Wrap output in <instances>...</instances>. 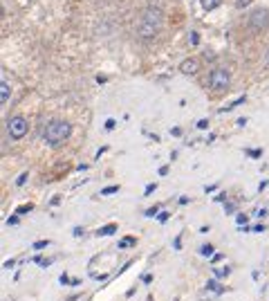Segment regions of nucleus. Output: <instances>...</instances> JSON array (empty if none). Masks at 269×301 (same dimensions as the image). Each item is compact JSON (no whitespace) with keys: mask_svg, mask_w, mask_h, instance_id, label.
<instances>
[{"mask_svg":"<svg viewBox=\"0 0 269 301\" xmlns=\"http://www.w3.org/2000/svg\"><path fill=\"white\" fill-rule=\"evenodd\" d=\"M135 243H137V238L135 236H126V238L119 241V249H126V247H130V245H135Z\"/></svg>","mask_w":269,"mask_h":301,"instance_id":"10","label":"nucleus"},{"mask_svg":"<svg viewBox=\"0 0 269 301\" xmlns=\"http://www.w3.org/2000/svg\"><path fill=\"white\" fill-rule=\"evenodd\" d=\"M70 133H72L70 122H65V119H52L45 126V131H43V139L49 146H58V144H63L70 137Z\"/></svg>","mask_w":269,"mask_h":301,"instance_id":"2","label":"nucleus"},{"mask_svg":"<svg viewBox=\"0 0 269 301\" xmlns=\"http://www.w3.org/2000/svg\"><path fill=\"white\" fill-rule=\"evenodd\" d=\"M157 212H159V207H150V209H146V216L150 218V216H157Z\"/></svg>","mask_w":269,"mask_h":301,"instance_id":"20","label":"nucleus"},{"mask_svg":"<svg viewBox=\"0 0 269 301\" xmlns=\"http://www.w3.org/2000/svg\"><path fill=\"white\" fill-rule=\"evenodd\" d=\"M197 70H200V61L197 58H184L179 63V72L182 74H196Z\"/></svg>","mask_w":269,"mask_h":301,"instance_id":"6","label":"nucleus"},{"mask_svg":"<svg viewBox=\"0 0 269 301\" xmlns=\"http://www.w3.org/2000/svg\"><path fill=\"white\" fill-rule=\"evenodd\" d=\"M197 128H209V119H200V122H197Z\"/></svg>","mask_w":269,"mask_h":301,"instance_id":"23","label":"nucleus"},{"mask_svg":"<svg viewBox=\"0 0 269 301\" xmlns=\"http://www.w3.org/2000/svg\"><path fill=\"white\" fill-rule=\"evenodd\" d=\"M155 189H157V185H148V187H146V191H144V193H146V195H150V193H153Z\"/></svg>","mask_w":269,"mask_h":301,"instance_id":"22","label":"nucleus"},{"mask_svg":"<svg viewBox=\"0 0 269 301\" xmlns=\"http://www.w3.org/2000/svg\"><path fill=\"white\" fill-rule=\"evenodd\" d=\"M159 220H169V212H164V214H159Z\"/></svg>","mask_w":269,"mask_h":301,"instance_id":"27","label":"nucleus"},{"mask_svg":"<svg viewBox=\"0 0 269 301\" xmlns=\"http://www.w3.org/2000/svg\"><path fill=\"white\" fill-rule=\"evenodd\" d=\"M236 220H238V225H245V222H247V216H245V214H238Z\"/></svg>","mask_w":269,"mask_h":301,"instance_id":"21","label":"nucleus"},{"mask_svg":"<svg viewBox=\"0 0 269 301\" xmlns=\"http://www.w3.org/2000/svg\"><path fill=\"white\" fill-rule=\"evenodd\" d=\"M200 254H202V256H213V245H202Z\"/></svg>","mask_w":269,"mask_h":301,"instance_id":"14","label":"nucleus"},{"mask_svg":"<svg viewBox=\"0 0 269 301\" xmlns=\"http://www.w3.org/2000/svg\"><path fill=\"white\" fill-rule=\"evenodd\" d=\"M189 43L193 45V48H196V45H200V34H197V32H191L189 34Z\"/></svg>","mask_w":269,"mask_h":301,"instance_id":"13","label":"nucleus"},{"mask_svg":"<svg viewBox=\"0 0 269 301\" xmlns=\"http://www.w3.org/2000/svg\"><path fill=\"white\" fill-rule=\"evenodd\" d=\"M48 245H49V241H36V243H34L32 247H34V249H45Z\"/></svg>","mask_w":269,"mask_h":301,"instance_id":"17","label":"nucleus"},{"mask_svg":"<svg viewBox=\"0 0 269 301\" xmlns=\"http://www.w3.org/2000/svg\"><path fill=\"white\" fill-rule=\"evenodd\" d=\"M267 23H269V14L265 9L253 11L251 16H249V27H251V29H263Z\"/></svg>","mask_w":269,"mask_h":301,"instance_id":"5","label":"nucleus"},{"mask_svg":"<svg viewBox=\"0 0 269 301\" xmlns=\"http://www.w3.org/2000/svg\"><path fill=\"white\" fill-rule=\"evenodd\" d=\"M251 0H238V7H247Z\"/></svg>","mask_w":269,"mask_h":301,"instance_id":"26","label":"nucleus"},{"mask_svg":"<svg viewBox=\"0 0 269 301\" xmlns=\"http://www.w3.org/2000/svg\"><path fill=\"white\" fill-rule=\"evenodd\" d=\"M245 153H247L249 158H260V155H263V151H260V148H247Z\"/></svg>","mask_w":269,"mask_h":301,"instance_id":"15","label":"nucleus"},{"mask_svg":"<svg viewBox=\"0 0 269 301\" xmlns=\"http://www.w3.org/2000/svg\"><path fill=\"white\" fill-rule=\"evenodd\" d=\"M119 191V185H110V187H106V189H101V195H112V193H117Z\"/></svg>","mask_w":269,"mask_h":301,"instance_id":"12","label":"nucleus"},{"mask_svg":"<svg viewBox=\"0 0 269 301\" xmlns=\"http://www.w3.org/2000/svg\"><path fill=\"white\" fill-rule=\"evenodd\" d=\"M27 178H29V173H21V175L16 178V185H18V187H23V185L27 182Z\"/></svg>","mask_w":269,"mask_h":301,"instance_id":"18","label":"nucleus"},{"mask_svg":"<svg viewBox=\"0 0 269 301\" xmlns=\"http://www.w3.org/2000/svg\"><path fill=\"white\" fill-rule=\"evenodd\" d=\"M27 131H29V124H27L25 117L16 115L7 119V133H9L11 139H23L27 135Z\"/></svg>","mask_w":269,"mask_h":301,"instance_id":"3","label":"nucleus"},{"mask_svg":"<svg viewBox=\"0 0 269 301\" xmlns=\"http://www.w3.org/2000/svg\"><path fill=\"white\" fill-rule=\"evenodd\" d=\"M206 288H209V290H213L216 295H222V292H224V288H222V285H218V283H216V279L209 281V283H206Z\"/></svg>","mask_w":269,"mask_h":301,"instance_id":"11","label":"nucleus"},{"mask_svg":"<svg viewBox=\"0 0 269 301\" xmlns=\"http://www.w3.org/2000/svg\"><path fill=\"white\" fill-rule=\"evenodd\" d=\"M209 85L213 90H227L231 85V74H229L227 68H216L211 74H209Z\"/></svg>","mask_w":269,"mask_h":301,"instance_id":"4","label":"nucleus"},{"mask_svg":"<svg viewBox=\"0 0 269 301\" xmlns=\"http://www.w3.org/2000/svg\"><path fill=\"white\" fill-rule=\"evenodd\" d=\"M9 97H11V85H9V81L7 79H2L0 81V104H7Z\"/></svg>","mask_w":269,"mask_h":301,"instance_id":"7","label":"nucleus"},{"mask_svg":"<svg viewBox=\"0 0 269 301\" xmlns=\"http://www.w3.org/2000/svg\"><path fill=\"white\" fill-rule=\"evenodd\" d=\"M117 126V122H115V119H108V122H106V128H108V131H112V128H115Z\"/></svg>","mask_w":269,"mask_h":301,"instance_id":"24","label":"nucleus"},{"mask_svg":"<svg viewBox=\"0 0 269 301\" xmlns=\"http://www.w3.org/2000/svg\"><path fill=\"white\" fill-rule=\"evenodd\" d=\"M115 232H117V225L110 222V225H106V227H101L97 234H99V236H110V234H115Z\"/></svg>","mask_w":269,"mask_h":301,"instance_id":"9","label":"nucleus"},{"mask_svg":"<svg viewBox=\"0 0 269 301\" xmlns=\"http://www.w3.org/2000/svg\"><path fill=\"white\" fill-rule=\"evenodd\" d=\"M32 209H34L32 205H21V207L16 209V214H27V212H32Z\"/></svg>","mask_w":269,"mask_h":301,"instance_id":"19","label":"nucleus"},{"mask_svg":"<svg viewBox=\"0 0 269 301\" xmlns=\"http://www.w3.org/2000/svg\"><path fill=\"white\" fill-rule=\"evenodd\" d=\"M240 104H245V97H238V99L233 101L231 106H227V108H224V110H233V108H238V106H240Z\"/></svg>","mask_w":269,"mask_h":301,"instance_id":"16","label":"nucleus"},{"mask_svg":"<svg viewBox=\"0 0 269 301\" xmlns=\"http://www.w3.org/2000/svg\"><path fill=\"white\" fill-rule=\"evenodd\" d=\"M164 25V11L159 9V7H146L142 14V21H139V36L144 38V41H150V38H155L159 34V29H162Z\"/></svg>","mask_w":269,"mask_h":301,"instance_id":"1","label":"nucleus"},{"mask_svg":"<svg viewBox=\"0 0 269 301\" xmlns=\"http://www.w3.org/2000/svg\"><path fill=\"white\" fill-rule=\"evenodd\" d=\"M200 5H202V9L213 11L218 5H220V0H200Z\"/></svg>","mask_w":269,"mask_h":301,"instance_id":"8","label":"nucleus"},{"mask_svg":"<svg viewBox=\"0 0 269 301\" xmlns=\"http://www.w3.org/2000/svg\"><path fill=\"white\" fill-rule=\"evenodd\" d=\"M265 63H267V65H269V52H267V56H265Z\"/></svg>","mask_w":269,"mask_h":301,"instance_id":"28","label":"nucleus"},{"mask_svg":"<svg viewBox=\"0 0 269 301\" xmlns=\"http://www.w3.org/2000/svg\"><path fill=\"white\" fill-rule=\"evenodd\" d=\"M7 225H18V216H11V218H7Z\"/></svg>","mask_w":269,"mask_h":301,"instance_id":"25","label":"nucleus"}]
</instances>
